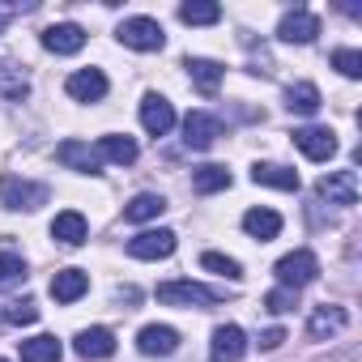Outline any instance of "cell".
<instances>
[{"label": "cell", "mask_w": 362, "mask_h": 362, "mask_svg": "<svg viewBox=\"0 0 362 362\" xmlns=\"http://www.w3.org/2000/svg\"><path fill=\"white\" fill-rule=\"evenodd\" d=\"M47 197H52V188L35 184V179H22V175L0 179V205L13 209V214H35L39 205H47Z\"/></svg>", "instance_id": "6da1fadb"}, {"label": "cell", "mask_w": 362, "mask_h": 362, "mask_svg": "<svg viewBox=\"0 0 362 362\" xmlns=\"http://www.w3.org/2000/svg\"><path fill=\"white\" fill-rule=\"evenodd\" d=\"M273 273H277V286H286V290H303V286H311V281L320 277V256L307 252V247H298V252L281 256Z\"/></svg>", "instance_id": "7a4b0ae2"}, {"label": "cell", "mask_w": 362, "mask_h": 362, "mask_svg": "<svg viewBox=\"0 0 362 362\" xmlns=\"http://www.w3.org/2000/svg\"><path fill=\"white\" fill-rule=\"evenodd\" d=\"M158 303H166V307H214L218 303V290H209V286H201V281H162L158 286Z\"/></svg>", "instance_id": "3957f363"}, {"label": "cell", "mask_w": 362, "mask_h": 362, "mask_svg": "<svg viewBox=\"0 0 362 362\" xmlns=\"http://www.w3.org/2000/svg\"><path fill=\"white\" fill-rule=\"evenodd\" d=\"M115 39H119L124 47H132V52H162V47H166V30H162L153 18H128V22L115 30Z\"/></svg>", "instance_id": "277c9868"}, {"label": "cell", "mask_w": 362, "mask_h": 362, "mask_svg": "<svg viewBox=\"0 0 362 362\" xmlns=\"http://www.w3.org/2000/svg\"><path fill=\"white\" fill-rule=\"evenodd\" d=\"M315 197L328 201V205H358L362 197V184H358V170H328L320 184H315Z\"/></svg>", "instance_id": "5b68a950"}, {"label": "cell", "mask_w": 362, "mask_h": 362, "mask_svg": "<svg viewBox=\"0 0 362 362\" xmlns=\"http://www.w3.org/2000/svg\"><path fill=\"white\" fill-rule=\"evenodd\" d=\"M56 162L69 166V170H77V175H98L103 170V153L90 141H60L56 145Z\"/></svg>", "instance_id": "8992f818"}, {"label": "cell", "mask_w": 362, "mask_h": 362, "mask_svg": "<svg viewBox=\"0 0 362 362\" xmlns=\"http://www.w3.org/2000/svg\"><path fill=\"white\" fill-rule=\"evenodd\" d=\"M175 230H166V226H158V230H141V235H132L128 239V256L132 260H166L170 252H175Z\"/></svg>", "instance_id": "52a82bcc"}, {"label": "cell", "mask_w": 362, "mask_h": 362, "mask_svg": "<svg viewBox=\"0 0 362 362\" xmlns=\"http://www.w3.org/2000/svg\"><path fill=\"white\" fill-rule=\"evenodd\" d=\"M345 324H349V311H345V307L320 303V307H311V315H307V337H311V341H332L337 332H345Z\"/></svg>", "instance_id": "ba28073f"}, {"label": "cell", "mask_w": 362, "mask_h": 362, "mask_svg": "<svg viewBox=\"0 0 362 362\" xmlns=\"http://www.w3.org/2000/svg\"><path fill=\"white\" fill-rule=\"evenodd\" d=\"M277 39H281V43H298V47L315 43V39H320V18L307 13V9H290V13L277 22Z\"/></svg>", "instance_id": "9c48e42d"}, {"label": "cell", "mask_w": 362, "mask_h": 362, "mask_svg": "<svg viewBox=\"0 0 362 362\" xmlns=\"http://www.w3.org/2000/svg\"><path fill=\"white\" fill-rule=\"evenodd\" d=\"M247 354V332L239 324H218L209 337V358L214 362H239Z\"/></svg>", "instance_id": "30bf717a"}, {"label": "cell", "mask_w": 362, "mask_h": 362, "mask_svg": "<svg viewBox=\"0 0 362 362\" xmlns=\"http://www.w3.org/2000/svg\"><path fill=\"white\" fill-rule=\"evenodd\" d=\"M218 136H222V119H218V115H209V111H188V119H184V145H188V149H209Z\"/></svg>", "instance_id": "8fae6325"}, {"label": "cell", "mask_w": 362, "mask_h": 362, "mask_svg": "<svg viewBox=\"0 0 362 362\" xmlns=\"http://www.w3.org/2000/svg\"><path fill=\"white\" fill-rule=\"evenodd\" d=\"M294 145L311 158V162H328L337 153V132L332 128H320V124H307L294 132Z\"/></svg>", "instance_id": "7c38bea8"}, {"label": "cell", "mask_w": 362, "mask_h": 362, "mask_svg": "<svg viewBox=\"0 0 362 362\" xmlns=\"http://www.w3.org/2000/svg\"><path fill=\"white\" fill-rule=\"evenodd\" d=\"M136 349H141L145 358H170V354L179 349V332H175L170 324H145V328L136 332Z\"/></svg>", "instance_id": "4fadbf2b"}, {"label": "cell", "mask_w": 362, "mask_h": 362, "mask_svg": "<svg viewBox=\"0 0 362 362\" xmlns=\"http://www.w3.org/2000/svg\"><path fill=\"white\" fill-rule=\"evenodd\" d=\"M43 47H47L52 56H77V52L86 47V30H81L77 22H56V26L43 30Z\"/></svg>", "instance_id": "5bb4252c"}, {"label": "cell", "mask_w": 362, "mask_h": 362, "mask_svg": "<svg viewBox=\"0 0 362 362\" xmlns=\"http://www.w3.org/2000/svg\"><path fill=\"white\" fill-rule=\"evenodd\" d=\"M141 128L149 136H166L175 128V107L162 98V94H145L141 98Z\"/></svg>", "instance_id": "9a60e30c"}, {"label": "cell", "mask_w": 362, "mask_h": 362, "mask_svg": "<svg viewBox=\"0 0 362 362\" xmlns=\"http://www.w3.org/2000/svg\"><path fill=\"white\" fill-rule=\"evenodd\" d=\"M73 349H77L86 362L111 358V354H115V332H111V328H103V324H94V328H81V332L73 337Z\"/></svg>", "instance_id": "2e32d148"}, {"label": "cell", "mask_w": 362, "mask_h": 362, "mask_svg": "<svg viewBox=\"0 0 362 362\" xmlns=\"http://www.w3.org/2000/svg\"><path fill=\"white\" fill-rule=\"evenodd\" d=\"M64 90L77 103H98V98H107V77H103V69H77V73H69Z\"/></svg>", "instance_id": "e0dca14e"}, {"label": "cell", "mask_w": 362, "mask_h": 362, "mask_svg": "<svg viewBox=\"0 0 362 362\" xmlns=\"http://www.w3.org/2000/svg\"><path fill=\"white\" fill-rule=\"evenodd\" d=\"M184 69H188V81H192V86H197L205 98H214V94L222 90V73H226V69H222L218 60H205V56H188V60H184Z\"/></svg>", "instance_id": "ac0fdd59"}, {"label": "cell", "mask_w": 362, "mask_h": 362, "mask_svg": "<svg viewBox=\"0 0 362 362\" xmlns=\"http://www.w3.org/2000/svg\"><path fill=\"white\" fill-rule=\"evenodd\" d=\"M30 94V77L13 56H0V103H22Z\"/></svg>", "instance_id": "d6986e66"}, {"label": "cell", "mask_w": 362, "mask_h": 362, "mask_svg": "<svg viewBox=\"0 0 362 362\" xmlns=\"http://www.w3.org/2000/svg\"><path fill=\"white\" fill-rule=\"evenodd\" d=\"M252 184L281 188V192H298V170H290V166H281V162H256V166H252Z\"/></svg>", "instance_id": "ffe728a7"}, {"label": "cell", "mask_w": 362, "mask_h": 362, "mask_svg": "<svg viewBox=\"0 0 362 362\" xmlns=\"http://www.w3.org/2000/svg\"><path fill=\"white\" fill-rule=\"evenodd\" d=\"M52 239H60L64 247H81V243L90 239V226H86V218H81L77 209H64V214H56V222H52Z\"/></svg>", "instance_id": "44dd1931"}, {"label": "cell", "mask_w": 362, "mask_h": 362, "mask_svg": "<svg viewBox=\"0 0 362 362\" xmlns=\"http://www.w3.org/2000/svg\"><path fill=\"white\" fill-rule=\"evenodd\" d=\"M243 230H247L252 239L269 243V239L281 235V214H277V209H247V214H243Z\"/></svg>", "instance_id": "7402d4cb"}, {"label": "cell", "mask_w": 362, "mask_h": 362, "mask_svg": "<svg viewBox=\"0 0 362 362\" xmlns=\"http://www.w3.org/2000/svg\"><path fill=\"white\" fill-rule=\"evenodd\" d=\"M86 290H90V277H86L81 269H60V273L52 277V298H56V303H77Z\"/></svg>", "instance_id": "603a6c76"}, {"label": "cell", "mask_w": 362, "mask_h": 362, "mask_svg": "<svg viewBox=\"0 0 362 362\" xmlns=\"http://www.w3.org/2000/svg\"><path fill=\"white\" fill-rule=\"evenodd\" d=\"M98 153H103V162L132 166V162H136V141H132V136H119V132H107V136L98 141Z\"/></svg>", "instance_id": "cb8c5ba5"}, {"label": "cell", "mask_w": 362, "mask_h": 362, "mask_svg": "<svg viewBox=\"0 0 362 362\" xmlns=\"http://www.w3.org/2000/svg\"><path fill=\"white\" fill-rule=\"evenodd\" d=\"M192 188H197L201 197L226 192V188H230V170H226V166H218V162H209V166H197V170H192Z\"/></svg>", "instance_id": "d4e9b609"}, {"label": "cell", "mask_w": 362, "mask_h": 362, "mask_svg": "<svg viewBox=\"0 0 362 362\" xmlns=\"http://www.w3.org/2000/svg\"><path fill=\"white\" fill-rule=\"evenodd\" d=\"M286 111H294V115H315V111H320V90H315L311 81L290 86V90H286Z\"/></svg>", "instance_id": "484cf974"}, {"label": "cell", "mask_w": 362, "mask_h": 362, "mask_svg": "<svg viewBox=\"0 0 362 362\" xmlns=\"http://www.w3.org/2000/svg\"><path fill=\"white\" fill-rule=\"evenodd\" d=\"M162 209H166V201L158 192H141L124 205V218L128 222H153V218H162Z\"/></svg>", "instance_id": "4316f807"}, {"label": "cell", "mask_w": 362, "mask_h": 362, "mask_svg": "<svg viewBox=\"0 0 362 362\" xmlns=\"http://www.w3.org/2000/svg\"><path fill=\"white\" fill-rule=\"evenodd\" d=\"M60 354H64V345L56 337H47V332L22 341V362H60Z\"/></svg>", "instance_id": "83f0119b"}, {"label": "cell", "mask_w": 362, "mask_h": 362, "mask_svg": "<svg viewBox=\"0 0 362 362\" xmlns=\"http://www.w3.org/2000/svg\"><path fill=\"white\" fill-rule=\"evenodd\" d=\"M218 18H222V9L214 0H188V5H179V22H188V26H214Z\"/></svg>", "instance_id": "f1b7e54d"}, {"label": "cell", "mask_w": 362, "mask_h": 362, "mask_svg": "<svg viewBox=\"0 0 362 362\" xmlns=\"http://www.w3.org/2000/svg\"><path fill=\"white\" fill-rule=\"evenodd\" d=\"M201 264H205L209 273L230 277V281H239V277H243V264H239L235 256H222V252H205V256H201Z\"/></svg>", "instance_id": "f546056e"}, {"label": "cell", "mask_w": 362, "mask_h": 362, "mask_svg": "<svg viewBox=\"0 0 362 362\" xmlns=\"http://www.w3.org/2000/svg\"><path fill=\"white\" fill-rule=\"evenodd\" d=\"M35 320H39V307H35V298H13V303H5V324L22 328V324H35Z\"/></svg>", "instance_id": "4dcf8cb0"}, {"label": "cell", "mask_w": 362, "mask_h": 362, "mask_svg": "<svg viewBox=\"0 0 362 362\" xmlns=\"http://www.w3.org/2000/svg\"><path fill=\"white\" fill-rule=\"evenodd\" d=\"M332 69H337L341 77H362V52L337 47V52H332Z\"/></svg>", "instance_id": "1f68e13d"}, {"label": "cell", "mask_w": 362, "mask_h": 362, "mask_svg": "<svg viewBox=\"0 0 362 362\" xmlns=\"http://www.w3.org/2000/svg\"><path fill=\"white\" fill-rule=\"evenodd\" d=\"M22 277H26V260L18 252H0V286L22 281Z\"/></svg>", "instance_id": "d6a6232c"}, {"label": "cell", "mask_w": 362, "mask_h": 362, "mask_svg": "<svg viewBox=\"0 0 362 362\" xmlns=\"http://www.w3.org/2000/svg\"><path fill=\"white\" fill-rule=\"evenodd\" d=\"M264 307H269L273 315H286V311H294V307H298V290H286V286H277V290H269Z\"/></svg>", "instance_id": "836d02e7"}, {"label": "cell", "mask_w": 362, "mask_h": 362, "mask_svg": "<svg viewBox=\"0 0 362 362\" xmlns=\"http://www.w3.org/2000/svg\"><path fill=\"white\" fill-rule=\"evenodd\" d=\"M281 341H286V332H281V328H269V332L260 337V345H264V349H277Z\"/></svg>", "instance_id": "e575fe53"}, {"label": "cell", "mask_w": 362, "mask_h": 362, "mask_svg": "<svg viewBox=\"0 0 362 362\" xmlns=\"http://www.w3.org/2000/svg\"><path fill=\"white\" fill-rule=\"evenodd\" d=\"M13 13H18V5H0V35H5V26L13 22Z\"/></svg>", "instance_id": "d590c367"}, {"label": "cell", "mask_w": 362, "mask_h": 362, "mask_svg": "<svg viewBox=\"0 0 362 362\" xmlns=\"http://www.w3.org/2000/svg\"><path fill=\"white\" fill-rule=\"evenodd\" d=\"M115 303H136V290H115Z\"/></svg>", "instance_id": "8d00e7d4"}, {"label": "cell", "mask_w": 362, "mask_h": 362, "mask_svg": "<svg viewBox=\"0 0 362 362\" xmlns=\"http://www.w3.org/2000/svg\"><path fill=\"white\" fill-rule=\"evenodd\" d=\"M0 362H5V358H0Z\"/></svg>", "instance_id": "74e56055"}]
</instances>
